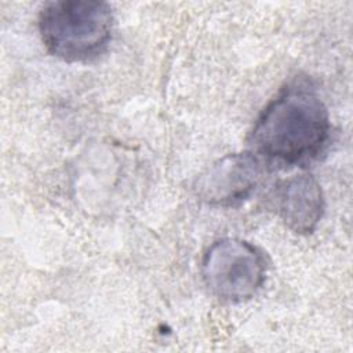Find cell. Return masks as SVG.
<instances>
[{
	"label": "cell",
	"instance_id": "obj_4",
	"mask_svg": "<svg viewBox=\"0 0 353 353\" xmlns=\"http://www.w3.org/2000/svg\"><path fill=\"white\" fill-rule=\"evenodd\" d=\"M265 164L254 152L226 154L194 181L200 201L212 207H234L245 201L262 182Z\"/></svg>",
	"mask_w": 353,
	"mask_h": 353
},
{
	"label": "cell",
	"instance_id": "obj_5",
	"mask_svg": "<svg viewBox=\"0 0 353 353\" xmlns=\"http://www.w3.org/2000/svg\"><path fill=\"white\" fill-rule=\"evenodd\" d=\"M272 200L283 223L298 234L313 233L324 212L321 186L309 172L281 181L276 186Z\"/></svg>",
	"mask_w": 353,
	"mask_h": 353
},
{
	"label": "cell",
	"instance_id": "obj_1",
	"mask_svg": "<svg viewBox=\"0 0 353 353\" xmlns=\"http://www.w3.org/2000/svg\"><path fill=\"white\" fill-rule=\"evenodd\" d=\"M331 134L328 110L306 80L287 84L265 106L250 132L258 157L280 165H306L327 148Z\"/></svg>",
	"mask_w": 353,
	"mask_h": 353
},
{
	"label": "cell",
	"instance_id": "obj_2",
	"mask_svg": "<svg viewBox=\"0 0 353 353\" xmlns=\"http://www.w3.org/2000/svg\"><path fill=\"white\" fill-rule=\"evenodd\" d=\"M112 7L99 0H55L43 6L39 32L47 51L65 62L101 55L113 34Z\"/></svg>",
	"mask_w": 353,
	"mask_h": 353
},
{
	"label": "cell",
	"instance_id": "obj_3",
	"mask_svg": "<svg viewBox=\"0 0 353 353\" xmlns=\"http://www.w3.org/2000/svg\"><path fill=\"white\" fill-rule=\"evenodd\" d=\"M203 280L222 302L240 303L252 298L266 276V259L254 244L241 239L212 243L201 261Z\"/></svg>",
	"mask_w": 353,
	"mask_h": 353
}]
</instances>
